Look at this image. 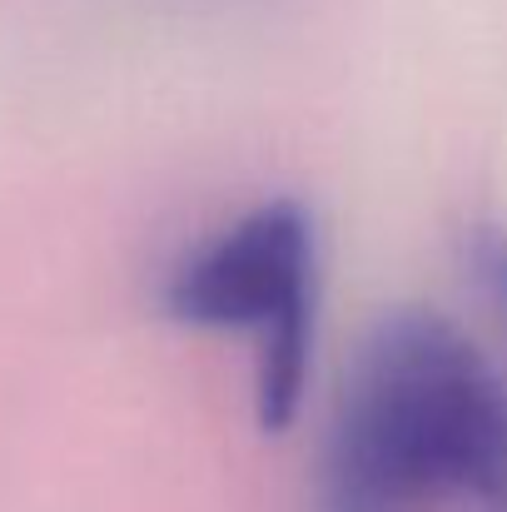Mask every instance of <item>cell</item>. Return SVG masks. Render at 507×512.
<instances>
[{
	"label": "cell",
	"instance_id": "1",
	"mask_svg": "<svg viewBox=\"0 0 507 512\" xmlns=\"http://www.w3.org/2000/svg\"><path fill=\"white\" fill-rule=\"evenodd\" d=\"M319 512H507V378L438 309H388L348 358Z\"/></svg>",
	"mask_w": 507,
	"mask_h": 512
},
{
	"label": "cell",
	"instance_id": "2",
	"mask_svg": "<svg viewBox=\"0 0 507 512\" xmlns=\"http://www.w3.org/2000/svg\"><path fill=\"white\" fill-rule=\"evenodd\" d=\"M319 284V219L304 199L274 194L174 254L160 279V314L194 334L249 343L254 418L264 433H284L309 388Z\"/></svg>",
	"mask_w": 507,
	"mask_h": 512
},
{
	"label": "cell",
	"instance_id": "3",
	"mask_svg": "<svg viewBox=\"0 0 507 512\" xmlns=\"http://www.w3.org/2000/svg\"><path fill=\"white\" fill-rule=\"evenodd\" d=\"M473 274L483 279V289L507 309V234L503 229H483L473 234Z\"/></svg>",
	"mask_w": 507,
	"mask_h": 512
}]
</instances>
